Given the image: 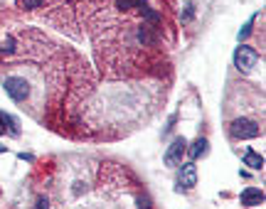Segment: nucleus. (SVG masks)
I'll list each match as a JSON object with an SVG mask.
<instances>
[{
    "label": "nucleus",
    "mask_w": 266,
    "mask_h": 209,
    "mask_svg": "<svg viewBox=\"0 0 266 209\" xmlns=\"http://www.w3.org/2000/svg\"><path fill=\"white\" fill-rule=\"evenodd\" d=\"M185 153H187V140H185V138H175V140L168 145V150H165V165H168V167L180 165Z\"/></svg>",
    "instance_id": "obj_4"
},
{
    "label": "nucleus",
    "mask_w": 266,
    "mask_h": 209,
    "mask_svg": "<svg viewBox=\"0 0 266 209\" xmlns=\"http://www.w3.org/2000/svg\"><path fill=\"white\" fill-rule=\"evenodd\" d=\"M37 209H47V199H40L37 202Z\"/></svg>",
    "instance_id": "obj_12"
},
{
    "label": "nucleus",
    "mask_w": 266,
    "mask_h": 209,
    "mask_svg": "<svg viewBox=\"0 0 266 209\" xmlns=\"http://www.w3.org/2000/svg\"><path fill=\"white\" fill-rule=\"evenodd\" d=\"M254 20H256V18H251V20H249V23H246V25H244V27L239 30V42H241V40H244V37H246V35L251 32V25H254Z\"/></svg>",
    "instance_id": "obj_11"
},
{
    "label": "nucleus",
    "mask_w": 266,
    "mask_h": 209,
    "mask_svg": "<svg viewBox=\"0 0 266 209\" xmlns=\"http://www.w3.org/2000/svg\"><path fill=\"white\" fill-rule=\"evenodd\" d=\"M229 133H232L234 138L244 140V138H256L261 131H259V126H256L254 121H246V118H236V121H232V126H229Z\"/></svg>",
    "instance_id": "obj_3"
},
{
    "label": "nucleus",
    "mask_w": 266,
    "mask_h": 209,
    "mask_svg": "<svg viewBox=\"0 0 266 209\" xmlns=\"http://www.w3.org/2000/svg\"><path fill=\"white\" fill-rule=\"evenodd\" d=\"M177 182H180V189H192L197 184V165L195 162H185L180 175H177Z\"/></svg>",
    "instance_id": "obj_5"
},
{
    "label": "nucleus",
    "mask_w": 266,
    "mask_h": 209,
    "mask_svg": "<svg viewBox=\"0 0 266 209\" xmlns=\"http://www.w3.org/2000/svg\"><path fill=\"white\" fill-rule=\"evenodd\" d=\"M241 204L244 207H256V204H261L264 202V192L261 189H256V187H246L244 192H241Z\"/></svg>",
    "instance_id": "obj_6"
},
{
    "label": "nucleus",
    "mask_w": 266,
    "mask_h": 209,
    "mask_svg": "<svg viewBox=\"0 0 266 209\" xmlns=\"http://www.w3.org/2000/svg\"><path fill=\"white\" fill-rule=\"evenodd\" d=\"M256 62H259V52H256L254 47H249V45L236 47V52H234V64H236L239 72H251V69L256 67Z\"/></svg>",
    "instance_id": "obj_2"
},
{
    "label": "nucleus",
    "mask_w": 266,
    "mask_h": 209,
    "mask_svg": "<svg viewBox=\"0 0 266 209\" xmlns=\"http://www.w3.org/2000/svg\"><path fill=\"white\" fill-rule=\"evenodd\" d=\"M3 86H5V91L10 94V99L13 101H18V104H25L28 99H30V81L25 79V77H8L5 81H3Z\"/></svg>",
    "instance_id": "obj_1"
},
{
    "label": "nucleus",
    "mask_w": 266,
    "mask_h": 209,
    "mask_svg": "<svg viewBox=\"0 0 266 209\" xmlns=\"http://www.w3.org/2000/svg\"><path fill=\"white\" fill-rule=\"evenodd\" d=\"M187 153H190V157H192V160L202 157V155L207 153V140H205V138H197V140L187 148Z\"/></svg>",
    "instance_id": "obj_7"
},
{
    "label": "nucleus",
    "mask_w": 266,
    "mask_h": 209,
    "mask_svg": "<svg viewBox=\"0 0 266 209\" xmlns=\"http://www.w3.org/2000/svg\"><path fill=\"white\" fill-rule=\"evenodd\" d=\"M244 165H249L251 170H261V167H264V157H261L259 153H254V150H246V155H244Z\"/></svg>",
    "instance_id": "obj_8"
},
{
    "label": "nucleus",
    "mask_w": 266,
    "mask_h": 209,
    "mask_svg": "<svg viewBox=\"0 0 266 209\" xmlns=\"http://www.w3.org/2000/svg\"><path fill=\"white\" fill-rule=\"evenodd\" d=\"M0 123H3V126H0V128H8V133L10 135H18L20 133V128H18V123H15V118L13 116H8V113H0Z\"/></svg>",
    "instance_id": "obj_9"
},
{
    "label": "nucleus",
    "mask_w": 266,
    "mask_h": 209,
    "mask_svg": "<svg viewBox=\"0 0 266 209\" xmlns=\"http://www.w3.org/2000/svg\"><path fill=\"white\" fill-rule=\"evenodd\" d=\"M45 3V0H20V8H25V10H35V8H40Z\"/></svg>",
    "instance_id": "obj_10"
}]
</instances>
